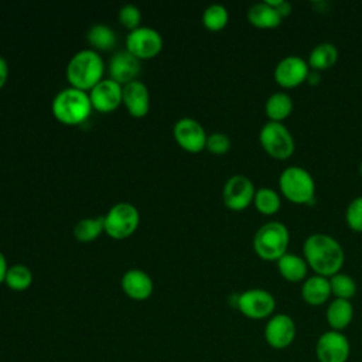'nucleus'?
Segmentation results:
<instances>
[{
  "mask_svg": "<svg viewBox=\"0 0 362 362\" xmlns=\"http://www.w3.org/2000/svg\"><path fill=\"white\" fill-rule=\"evenodd\" d=\"M325 320L329 329L344 331L354 320V305L349 300L334 298L328 303L325 310Z\"/></svg>",
  "mask_w": 362,
  "mask_h": 362,
  "instance_id": "aec40b11",
  "label": "nucleus"
},
{
  "mask_svg": "<svg viewBox=\"0 0 362 362\" xmlns=\"http://www.w3.org/2000/svg\"><path fill=\"white\" fill-rule=\"evenodd\" d=\"M8 76V65L7 61L0 55V88L6 83Z\"/></svg>",
  "mask_w": 362,
  "mask_h": 362,
  "instance_id": "f704fd0d",
  "label": "nucleus"
},
{
  "mask_svg": "<svg viewBox=\"0 0 362 362\" xmlns=\"http://www.w3.org/2000/svg\"><path fill=\"white\" fill-rule=\"evenodd\" d=\"M205 148H208L214 154H225L230 148V139L222 132H214L208 134Z\"/></svg>",
  "mask_w": 362,
  "mask_h": 362,
  "instance_id": "473e14b6",
  "label": "nucleus"
},
{
  "mask_svg": "<svg viewBox=\"0 0 362 362\" xmlns=\"http://www.w3.org/2000/svg\"><path fill=\"white\" fill-rule=\"evenodd\" d=\"M140 72V59L127 49L116 51L109 59L110 78L120 85L134 81Z\"/></svg>",
  "mask_w": 362,
  "mask_h": 362,
  "instance_id": "dca6fc26",
  "label": "nucleus"
},
{
  "mask_svg": "<svg viewBox=\"0 0 362 362\" xmlns=\"http://www.w3.org/2000/svg\"><path fill=\"white\" fill-rule=\"evenodd\" d=\"M7 260H6V256L3 255V252H0V283L4 281L6 279V273H7Z\"/></svg>",
  "mask_w": 362,
  "mask_h": 362,
  "instance_id": "c9c22d12",
  "label": "nucleus"
},
{
  "mask_svg": "<svg viewBox=\"0 0 362 362\" xmlns=\"http://www.w3.org/2000/svg\"><path fill=\"white\" fill-rule=\"evenodd\" d=\"M266 1L279 13V16L281 18H286V17H288L291 14L293 7H291V4L288 1H286V0H266Z\"/></svg>",
  "mask_w": 362,
  "mask_h": 362,
  "instance_id": "72a5a7b5",
  "label": "nucleus"
},
{
  "mask_svg": "<svg viewBox=\"0 0 362 362\" xmlns=\"http://www.w3.org/2000/svg\"><path fill=\"white\" fill-rule=\"evenodd\" d=\"M329 287H331V294L334 298H341V300H352L356 294L358 286L354 277H351L346 273H337L329 277Z\"/></svg>",
  "mask_w": 362,
  "mask_h": 362,
  "instance_id": "cd10ccee",
  "label": "nucleus"
},
{
  "mask_svg": "<svg viewBox=\"0 0 362 362\" xmlns=\"http://www.w3.org/2000/svg\"><path fill=\"white\" fill-rule=\"evenodd\" d=\"M279 192L291 204L310 205L315 199L314 177L304 167H286L279 175Z\"/></svg>",
  "mask_w": 362,
  "mask_h": 362,
  "instance_id": "7ed1b4c3",
  "label": "nucleus"
},
{
  "mask_svg": "<svg viewBox=\"0 0 362 362\" xmlns=\"http://www.w3.org/2000/svg\"><path fill=\"white\" fill-rule=\"evenodd\" d=\"M122 288L133 300H146L153 293V280L141 269H129L122 276Z\"/></svg>",
  "mask_w": 362,
  "mask_h": 362,
  "instance_id": "6ab92c4d",
  "label": "nucleus"
},
{
  "mask_svg": "<svg viewBox=\"0 0 362 362\" xmlns=\"http://www.w3.org/2000/svg\"><path fill=\"white\" fill-rule=\"evenodd\" d=\"M253 205L257 212L266 216L277 214L281 208V195L270 187L257 188L253 198Z\"/></svg>",
  "mask_w": 362,
  "mask_h": 362,
  "instance_id": "393cba45",
  "label": "nucleus"
},
{
  "mask_svg": "<svg viewBox=\"0 0 362 362\" xmlns=\"http://www.w3.org/2000/svg\"><path fill=\"white\" fill-rule=\"evenodd\" d=\"M122 102L130 115L136 117L144 116L150 109V93L144 82L134 79L123 85Z\"/></svg>",
  "mask_w": 362,
  "mask_h": 362,
  "instance_id": "f3484780",
  "label": "nucleus"
},
{
  "mask_svg": "<svg viewBox=\"0 0 362 362\" xmlns=\"http://www.w3.org/2000/svg\"><path fill=\"white\" fill-rule=\"evenodd\" d=\"M253 250L264 262H277L287 253L290 232L280 221L263 223L253 236Z\"/></svg>",
  "mask_w": 362,
  "mask_h": 362,
  "instance_id": "39448f33",
  "label": "nucleus"
},
{
  "mask_svg": "<svg viewBox=\"0 0 362 362\" xmlns=\"http://www.w3.org/2000/svg\"><path fill=\"white\" fill-rule=\"evenodd\" d=\"M320 82H321V74L310 69V74H308V76H307V83L311 85V86H315V85H318Z\"/></svg>",
  "mask_w": 362,
  "mask_h": 362,
  "instance_id": "e433bc0d",
  "label": "nucleus"
},
{
  "mask_svg": "<svg viewBox=\"0 0 362 362\" xmlns=\"http://www.w3.org/2000/svg\"><path fill=\"white\" fill-rule=\"evenodd\" d=\"M351 344L341 331L328 329L322 332L315 342V356L318 362H348Z\"/></svg>",
  "mask_w": 362,
  "mask_h": 362,
  "instance_id": "1a4fd4ad",
  "label": "nucleus"
},
{
  "mask_svg": "<svg viewBox=\"0 0 362 362\" xmlns=\"http://www.w3.org/2000/svg\"><path fill=\"white\" fill-rule=\"evenodd\" d=\"M105 230L115 239H123L132 235L140 221L137 208L130 202H116L103 215Z\"/></svg>",
  "mask_w": 362,
  "mask_h": 362,
  "instance_id": "6e6552de",
  "label": "nucleus"
},
{
  "mask_svg": "<svg viewBox=\"0 0 362 362\" xmlns=\"http://www.w3.org/2000/svg\"><path fill=\"white\" fill-rule=\"evenodd\" d=\"M276 266L279 274L288 283H303L310 270L303 256L288 252L276 262Z\"/></svg>",
  "mask_w": 362,
  "mask_h": 362,
  "instance_id": "412c9836",
  "label": "nucleus"
},
{
  "mask_svg": "<svg viewBox=\"0 0 362 362\" xmlns=\"http://www.w3.org/2000/svg\"><path fill=\"white\" fill-rule=\"evenodd\" d=\"M51 109L59 122L65 124H78L89 117L92 103L86 90L68 86L54 96Z\"/></svg>",
  "mask_w": 362,
  "mask_h": 362,
  "instance_id": "20e7f679",
  "label": "nucleus"
},
{
  "mask_svg": "<svg viewBox=\"0 0 362 362\" xmlns=\"http://www.w3.org/2000/svg\"><path fill=\"white\" fill-rule=\"evenodd\" d=\"M117 16H119L120 23H122L124 27L130 28V30H134V28H137V27L140 25L141 11H140V8H139L136 4H133V3H124V4L119 8Z\"/></svg>",
  "mask_w": 362,
  "mask_h": 362,
  "instance_id": "2f4dec72",
  "label": "nucleus"
},
{
  "mask_svg": "<svg viewBox=\"0 0 362 362\" xmlns=\"http://www.w3.org/2000/svg\"><path fill=\"white\" fill-rule=\"evenodd\" d=\"M105 229V218L99 215L96 218H83L74 226V236L81 242H90L96 239Z\"/></svg>",
  "mask_w": 362,
  "mask_h": 362,
  "instance_id": "bb28decb",
  "label": "nucleus"
},
{
  "mask_svg": "<svg viewBox=\"0 0 362 362\" xmlns=\"http://www.w3.org/2000/svg\"><path fill=\"white\" fill-rule=\"evenodd\" d=\"M264 341L273 349H286L288 348L296 337H297V327L294 320L284 313H274L264 325Z\"/></svg>",
  "mask_w": 362,
  "mask_h": 362,
  "instance_id": "9d476101",
  "label": "nucleus"
},
{
  "mask_svg": "<svg viewBox=\"0 0 362 362\" xmlns=\"http://www.w3.org/2000/svg\"><path fill=\"white\" fill-rule=\"evenodd\" d=\"M303 257L314 274L331 277L339 273L345 263L342 245L328 233H311L303 243Z\"/></svg>",
  "mask_w": 362,
  "mask_h": 362,
  "instance_id": "f257e3e1",
  "label": "nucleus"
},
{
  "mask_svg": "<svg viewBox=\"0 0 362 362\" xmlns=\"http://www.w3.org/2000/svg\"><path fill=\"white\" fill-rule=\"evenodd\" d=\"M247 21L250 25L260 28V30H273L277 28L283 18L279 16V13L264 0L259 3H253L246 13Z\"/></svg>",
  "mask_w": 362,
  "mask_h": 362,
  "instance_id": "4be33fe9",
  "label": "nucleus"
},
{
  "mask_svg": "<svg viewBox=\"0 0 362 362\" xmlns=\"http://www.w3.org/2000/svg\"><path fill=\"white\" fill-rule=\"evenodd\" d=\"M105 64L93 48H83L75 52L66 65V78L71 86L86 90L92 89L103 75Z\"/></svg>",
  "mask_w": 362,
  "mask_h": 362,
  "instance_id": "f03ea898",
  "label": "nucleus"
},
{
  "mask_svg": "<svg viewBox=\"0 0 362 362\" xmlns=\"http://www.w3.org/2000/svg\"><path fill=\"white\" fill-rule=\"evenodd\" d=\"M300 294L303 301L311 307H320L327 304L332 297L329 279L318 274L308 276L301 284Z\"/></svg>",
  "mask_w": 362,
  "mask_h": 362,
  "instance_id": "a211bd4d",
  "label": "nucleus"
},
{
  "mask_svg": "<svg viewBox=\"0 0 362 362\" xmlns=\"http://www.w3.org/2000/svg\"><path fill=\"white\" fill-rule=\"evenodd\" d=\"M338 58H339L338 48L332 42L324 41V42L317 44L310 51V54L307 57V64L311 71L321 74L324 71L331 69L337 64Z\"/></svg>",
  "mask_w": 362,
  "mask_h": 362,
  "instance_id": "5701e85b",
  "label": "nucleus"
},
{
  "mask_svg": "<svg viewBox=\"0 0 362 362\" xmlns=\"http://www.w3.org/2000/svg\"><path fill=\"white\" fill-rule=\"evenodd\" d=\"M173 134L177 143L187 151L198 153L205 148L206 132L204 126L192 117H181L174 123Z\"/></svg>",
  "mask_w": 362,
  "mask_h": 362,
  "instance_id": "4468645a",
  "label": "nucleus"
},
{
  "mask_svg": "<svg viewBox=\"0 0 362 362\" xmlns=\"http://www.w3.org/2000/svg\"><path fill=\"white\" fill-rule=\"evenodd\" d=\"M163 47L161 34L148 25H139L126 37V49L139 59L151 58L160 52Z\"/></svg>",
  "mask_w": 362,
  "mask_h": 362,
  "instance_id": "ddd939ff",
  "label": "nucleus"
},
{
  "mask_svg": "<svg viewBox=\"0 0 362 362\" xmlns=\"http://www.w3.org/2000/svg\"><path fill=\"white\" fill-rule=\"evenodd\" d=\"M294 102L286 92H274L264 102V113L267 122L284 123V120L293 113Z\"/></svg>",
  "mask_w": 362,
  "mask_h": 362,
  "instance_id": "b1692460",
  "label": "nucleus"
},
{
  "mask_svg": "<svg viewBox=\"0 0 362 362\" xmlns=\"http://www.w3.org/2000/svg\"><path fill=\"white\" fill-rule=\"evenodd\" d=\"M310 74L307 59L298 55H287L281 58L273 71V78L281 89H294L304 82Z\"/></svg>",
  "mask_w": 362,
  "mask_h": 362,
  "instance_id": "f8f14e48",
  "label": "nucleus"
},
{
  "mask_svg": "<svg viewBox=\"0 0 362 362\" xmlns=\"http://www.w3.org/2000/svg\"><path fill=\"white\" fill-rule=\"evenodd\" d=\"M345 223L349 230L362 233V195L355 197L346 205Z\"/></svg>",
  "mask_w": 362,
  "mask_h": 362,
  "instance_id": "7c9ffc66",
  "label": "nucleus"
},
{
  "mask_svg": "<svg viewBox=\"0 0 362 362\" xmlns=\"http://www.w3.org/2000/svg\"><path fill=\"white\" fill-rule=\"evenodd\" d=\"M256 188L253 181L243 175L235 174L226 180L222 188L223 204L232 211H243L253 204Z\"/></svg>",
  "mask_w": 362,
  "mask_h": 362,
  "instance_id": "9b49d317",
  "label": "nucleus"
},
{
  "mask_svg": "<svg viewBox=\"0 0 362 362\" xmlns=\"http://www.w3.org/2000/svg\"><path fill=\"white\" fill-rule=\"evenodd\" d=\"M236 308L250 320H269L276 311L274 296L264 288H247L236 296Z\"/></svg>",
  "mask_w": 362,
  "mask_h": 362,
  "instance_id": "0eeeda50",
  "label": "nucleus"
},
{
  "mask_svg": "<svg viewBox=\"0 0 362 362\" xmlns=\"http://www.w3.org/2000/svg\"><path fill=\"white\" fill-rule=\"evenodd\" d=\"M259 143L269 157L279 161L288 160L296 151L294 137L284 123H264L259 132Z\"/></svg>",
  "mask_w": 362,
  "mask_h": 362,
  "instance_id": "423d86ee",
  "label": "nucleus"
},
{
  "mask_svg": "<svg viewBox=\"0 0 362 362\" xmlns=\"http://www.w3.org/2000/svg\"><path fill=\"white\" fill-rule=\"evenodd\" d=\"M123 86L112 78H102L89 92L92 107L99 112H110L122 102Z\"/></svg>",
  "mask_w": 362,
  "mask_h": 362,
  "instance_id": "2eb2a0df",
  "label": "nucleus"
},
{
  "mask_svg": "<svg viewBox=\"0 0 362 362\" xmlns=\"http://www.w3.org/2000/svg\"><path fill=\"white\" fill-rule=\"evenodd\" d=\"M86 40L93 49H109L116 44V33L107 24L95 23L89 27Z\"/></svg>",
  "mask_w": 362,
  "mask_h": 362,
  "instance_id": "a878e982",
  "label": "nucleus"
},
{
  "mask_svg": "<svg viewBox=\"0 0 362 362\" xmlns=\"http://www.w3.org/2000/svg\"><path fill=\"white\" fill-rule=\"evenodd\" d=\"M229 20L228 8L223 4L212 3L202 13V24L211 31L222 30Z\"/></svg>",
  "mask_w": 362,
  "mask_h": 362,
  "instance_id": "c85d7f7f",
  "label": "nucleus"
},
{
  "mask_svg": "<svg viewBox=\"0 0 362 362\" xmlns=\"http://www.w3.org/2000/svg\"><path fill=\"white\" fill-rule=\"evenodd\" d=\"M4 281L13 290H25L33 283V273L25 264H13L7 269Z\"/></svg>",
  "mask_w": 362,
  "mask_h": 362,
  "instance_id": "c756f323",
  "label": "nucleus"
},
{
  "mask_svg": "<svg viewBox=\"0 0 362 362\" xmlns=\"http://www.w3.org/2000/svg\"><path fill=\"white\" fill-rule=\"evenodd\" d=\"M358 173H359V175L362 177V163L359 164V167H358Z\"/></svg>",
  "mask_w": 362,
  "mask_h": 362,
  "instance_id": "4c0bfd02",
  "label": "nucleus"
}]
</instances>
